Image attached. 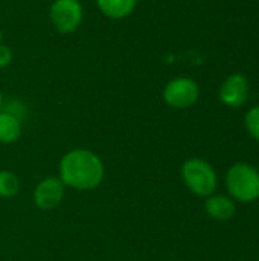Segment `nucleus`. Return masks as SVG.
Segmentation results:
<instances>
[{
	"label": "nucleus",
	"mask_w": 259,
	"mask_h": 261,
	"mask_svg": "<svg viewBox=\"0 0 259 261\" xmlns=\"http://www.w3.org/2000/svg\"><path fill=\"white\" fill-rule=\"evenodd\" d=\"M105 176V167L101 158L85 148L67 151L58 165V177L66 188L76 191L96 190Z\"/></svg>",
	"instance_id": "obj_1"
},
{
	"label": "nucleus",
	"mask_w": 259,
	"mask_h": 261,
	"mask_svg": "<svg viewBox=\"0 0 259 261\" xmlns=\"http://www.w3.org/2000/svg\"><path fill=\"white\" fill-rule=\"evenodd\" d=\"M226 187L232 200L252 203L259 199V171L246 162L235 164L226 174Z\"/></svg>",
	"instance_id": "obj_2"
},
{
	"label": "nucleus",
	"mask_w": 259,
	"mask_h": 261,
	"mask_svg": "<svg viewBox=\"0 0 259 261\" xmlns=\"http://www.w3.org/2000/svg\"><path fill=\"white\" fill-rule=\"evenodd\" d=\"M182 177L191 193L209 197L217 188V173L209 162L200 158L188 159L182 167Z\"/></svg>",
	"instance_id": "obj_3"
},
{
	"label": "nucleus",
	"mask_w": 259,
	"mask_h": 261,
	"mask_svg": "<svg viewBox=\"0 0 259 261\" xmlns=\"http://www.w3.org/2000/svg\"><path fill=\"white\" fill-rule=\"evenodd\" d=\"M84 9L79 0H53L49 8V20L61 35L76 32L82 23Z\"/></svg>",
	"instance_id": "obj_4"
},
{
	"label": "nucleus",
	"mask_w": 259,
	"mask_h": 261,
	"mask_svg": "<svg viewBox=\"0 0 259 261\" xmlns=\"http://www.w3.org/2000/svg\"><path fill=\"white\" fill-rule=\"evenodd\" d=\"M198 96H200L198 84L188 76H177L169 80L162 92V98L165 104L177 110L192 107L198 101Z\"/></svg>",
	"instance_id": "obj_5"
},
{
	"label": "nucleus",
	"mask_w": 259,
	"mask_h": 261,
	"mask_svg": "<svg viewBox=\"0 0 259 261\" xmlns=\"http://www.w3.org/2000/svg\"><path fill=\"white\" fill-rule=\"evenodd\" d=\"M66 187L58 176H50L38 182L34 190V205L41 211H50L61 205L64 199Z\"/></svg>",
	"instance_id": "obj_6"
},
{
	"label": "nucleus",
	"mask_w": 259,
	"mask_h": 261,
	"mask_svg": "<svg viewBox=\"0 0 259 261\" xmlns=\"http://www.w3.org/2000/svg\"><path fill=\"white\" fill-rule=\"evenodd\" d=\"M220 101L231 107H241L249 98V81L243 73L229 75L220 87Z\"/></svg>",
	"instance_id": "obj_7"
},
{
	"label": "nucleus",
	"mask_w": 259,
	"mask_h": 261,
	"mask_svg": "<svg viewBox=\"0 0 259 261\" xmlns=\"http://www.w3.org/2000/svg\"><path fill=\"white\" fill-rule=\"evenodd\" d=\"M205 210L211 219L218 220V222H226L235 216L237 206H235V202L229 196L211 194L205 202Z\"/></svg>",
	"instance_id": "obj_8"
},
{
	"label": "nucleus",
	"mask_w": 259,
	"mask_h": 261,
	"mask_svg": "<svg viewBox=\"0 0 259 261\" xmlns=\"http://www.w3.org/2000/svg\"><path fill=\"white\" fill-rule=\"evenodd\" d=\"M139 0H96V6L105 17L111 20H122L130 17Z\"/></svg>",
	"instance_id": "obj_9"
},
{
	"label": "nucleus",
	"mask_w": 259,
	"mask_h": 261,
	"mask_svg": "<svg viewBox=\"0 0 259 261\" xmlns=\"http://www.w3.org/2000/svg\"><path fill=\"white\" fill-rule=\"evenodd\" d=\"M21 136V121L12 112L0 110V144H14Z\"/></svg>",
	"instance_id": "obj_10"
},
{
	"label": "nucleus",
	"mask_w": 259,
	"mask_h": 261,
	"mask_svg": "<svg viewBox=\"0 0 259 261\" xmlns=\"http://www.w3.org/2000/svg\"><path fill=\"white\" fill-rule=\"evenodd\" d=\"M18 191H20V179L17 177V174L9 170H2L0 171V197L11 199L17 196Z\"/></svg>",
	"instance_id": "obj_11"
},
{
	"label": "nucleus",
	"mask_w": 259,
	"mask_h": 261,
	"mask_svg": "<svg viewBox=\"0 0 259 261\" xmlns=\"http://www.w3.org/2000/svg\"><path fill=\"white\" fill-rule=\"evenodd\" d=\"M244 124H246V128H247L249 135L259 142V106L252 107L246 113Z\"/></svg>",
	"instance_id": "obj_12"
},
{
	"label": "nucleus",
	"mask_w": 259,
	"mask_h": 261,
	"mask_svg": "<svg viewBox=\"0 0 259 261\" xmlns=\"http://www.w3.org/2000/svg\"><path fill=\"white\" fill-rule=\"evenodd\" d=\"M12 58H14V54H12L11 47L2 41L0 43V69L8 67L12 63Z\"/></svg>",
	"instance_id": "obj_13"
},
{
	"label": "nucleus",
	"mask_w": 259,
	"mask_h": 261,
	"mask_svg": "<svg viewBox=\"0 0 259 261\" xmlns=\"http://www.w3.org/2000/svg\"><path fill=\"white\" fill-rule=\"evenodd\" d=\"M2 102H3V96H2V90H0V110H2Z\"/></svg>",
	"instance_id": "obj_14"
},
{
	"label": "nucleus",
	"mask_w": 259,
	"mask_h": 261,
	"mask_svg": "<svg viewBox=\"0 0 259 261\" xmlns=\"http://www.w3.org/2000/svg\"><path fill=\"white\" fill-rule=\"evenodd\" d=\"M3 41V37H2V31H0V43Z\"/></svg>",
	"instance_id": "obj_15"
}]
</instances>
